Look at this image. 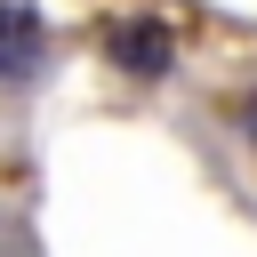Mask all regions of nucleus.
I'll return each instance as SVG.
<instances>
[{"label": "nucleus", "instance_id": "nucleus-1", "mask_svg": "<svg viewBox=\"0 0 257 257\" xmlns=\"http://www.w3.org/2000/svg\"><path fill=\"white\" fill-rule=\"evenodd\" d=\"M96 56H104L112 80H128V88H161V80H177L185 40H177L169 16H153V8H120V16L96 24Z\"/></svg>", "mask_w": 257, "mask_h": 257}, {"label": "nucleus", "instance_id": "nucleus-2", "mask_svg": "<svg viewBox=\"0 0 257 257\" xmlns=\"http://www.w3.org/2000/svg\"><path fill=\"white\" fill-rule=\"evenodd\" d=\"M48 72V16L32 0H0V96L32 88Z\"/></svg>", "mask_w": 257, "mask_h": 257}, {"label": "nucleus", "instance_id": "nucleus-3", "mask_svg": "<svg viewBox=\"0 0 257 257\" xmlns=\"http://www.w3.org/2000/svg\"><path fill=\"white\" fill-rule=\"evenodd\" d=\"M233 128H241V137H249V145H257V80H249V88H241V96H233Z\"/></svg>", "mask_w": 257, "mask_h": 257}]
</instances>
